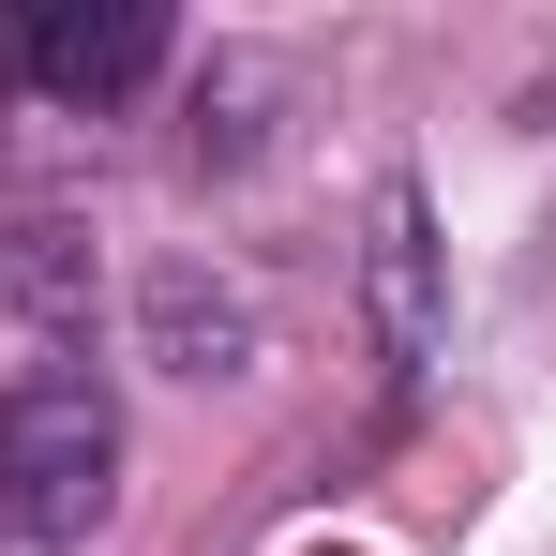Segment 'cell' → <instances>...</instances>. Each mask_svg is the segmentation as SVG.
I'll list each match as a JSON object with an SVG mask.
<instances>
[{
	"label": "cell",
	"instance_id": "cell-2",
	"mask_svg": "<svg viewBox=\"0 0 556 556\" xmlns=\"http://www.w3.org/2000/svg\"><path fill=\"white\" fill-rule=\"evenodd\" d=\"M166 46H181L166 0H15V15H0V91L105 121V105H136L166 76Z\"/></svg>",
	"mask_w": 556,
	"mask_h": 556
},
{
	"label": "cell",
	"instance_id": "cell-5",
	"mask_svg": "<svg viewBox=\"0 0 556 556\" xmlns=\"http://www.w3.org/2000/svg\"><path fill=\"white\" fill-rule=\"evenodd\" d=\"M0 316L30 331H91V241L61 211H0Z\"/></svg>",
	"mask_w": 556,
	"mask_h": 556
},
{
	"label": "cell",
	"instance_id": "cell-1",
	"mask_svg": "<svg viewBox=\"0 0 556 556\" xmlns=\"http://www.w3.org/2000/svg\"><path fill=\"white\" fill-rule=\"evenodd\" d=\"M121 496V391L91 362H30L0 391V542L61 556Z\"/></svg>",
	"mask_w": 556,
	"mask_h": 556
},
{
	"label": "cell",
	"instance_id": "cell-3",
	"mask_svg": "<svg viewBox=\"0 0 556 556\" xmlns=\"http://www.w3.org/2000/svg\"><path fill=\"white\" fill-rule=\"evenodd\" d=\"M136 331H151V362H166V376H256V346H271L256 286H241V271H211V256H151V286H136Z\"/></svg>",
	"mask_w": 556,
	"mask_h": 556
},
{
	"label": "cell",
	"instance_id": "cell-4",
	"mask_svg": "<svg viewBox=\"0 0 556 556\" xmlns=\"http://www.w3.org/2000/svg\"><path fill=\"white\" fill-rule=\"evenodd\" d=\"M362 301H376V362H391V391H406V376L437 362V211H421V181H376Z\"/></svg>",
	"mask_w": 556,
	"mask_h": 556
}]
</instances>
